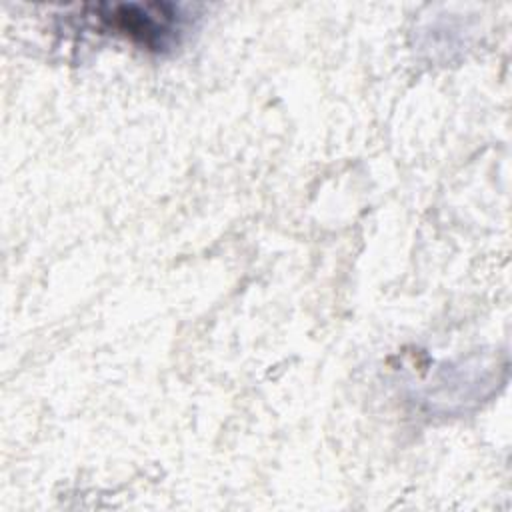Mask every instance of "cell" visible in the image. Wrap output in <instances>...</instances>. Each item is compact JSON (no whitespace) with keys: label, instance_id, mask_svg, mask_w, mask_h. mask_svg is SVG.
Wrapping results in <instances>:
<instances>
[{"label":"cell","instance_id":"obj_1","mask_svg":"<svg viewBox=\"0 0 512 512\" xmlns=\"http://www.w3.org/2000/svg\"><path fill=\"white\" fill-rule=\"evenodd\" d=\"M100 20L112 30L130 36L152 50H164L178 42L184 16L172 4H118L100 6Z\"/></svg>","mask_w":512,"mask_h":512}]
</instances>
